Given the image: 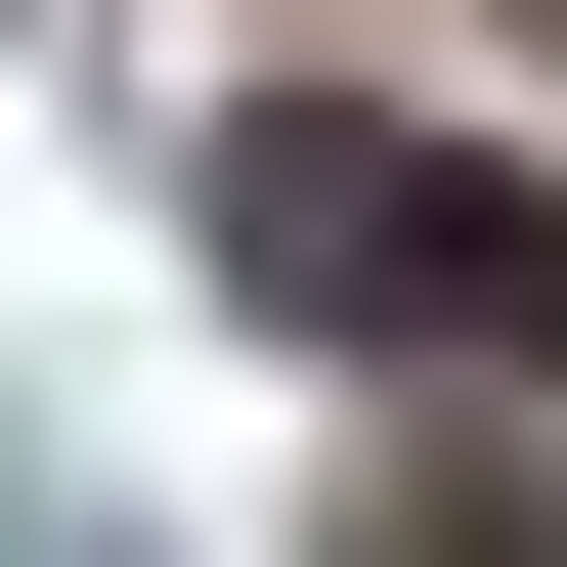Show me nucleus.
<instances>
[{
  "label": "nucleus",
  "instance_id": "f257e3e1",
  "mask_svg": "<svg viewBox=\"0 0 567 567\" xmlns=\"http://www.w3.org/2000/svg\"><path fill=\"white\" fill-rule=\"evenodd\" d=\"M218 262L306 306V350H567V175H481V132H350V87H262V132H218Z\"/></svg>",
  "mask_w": 567,
  "mask_h": 567
}]
</instances>
